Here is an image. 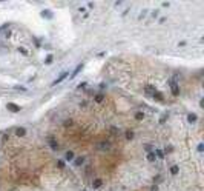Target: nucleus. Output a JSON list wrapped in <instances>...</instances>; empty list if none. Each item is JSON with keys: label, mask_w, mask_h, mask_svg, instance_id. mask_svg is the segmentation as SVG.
<instances>
[{"label": "nucleus", "mask_w": 204, "mask_h": 191, "mask_svg": "<svg viewBox=\"0 0 204 191\" xmlns=\"http://www.w3.org/2000/svg\"><path fill=\"white\" fill-rule=\"evenodd\" d=\"M68 75H69V73H66V71H65V73H61V74L59 75V77H57L55 80L51 83V86H55V85H59V83H61V82H63L66 77H68Z\"/></svg>", "instance_id": "f257e3e1"}, {"label": "nucleus", "mask_w": 204, "mask_h": 191, "mask_svg": "<svg viewBox=\"0 0 204 191\" xmlns=\"http://www.w3.org/2000/svg\"><path fill=\"white\" fill-rule=\"evenodd\" d=\"M170 88H172V94H174V96H178L180 94V86H178V83H176L175 80L170 82Z\"/></svg>", "instance_id": "f03ea898"}, {"label": "nucleus", "mask_w": 204, "mask_h": 191, "mask_svg": "<svg viewBox=\"0 0 204 191\" xmlns=\"http://www.w3.org/2000/svg\"><path fill=\"white\" fill-rule=\"evenodd\" d=\"M6 108L9 109L11 113H20V109H22L19 105H15V103H11V102H9V103L6 105Z\"/></svg>", "instance_id": "7ed1b4c3"}, {"label": "nucleus", "mask_w": 204, "mask_h": 191, "mask_svg": "<svg viewBox=\"0 0 204 191\" xmlns=\"http://www.w3.org/2000/svg\"><path fill=\"white\" fill-rule=\"evenodd\" d=\"M83 66H85V63H78V65H77V68L74 69V73L71 74V77H69V79H75V77H77V74L83 69Z\"/></svg>", "instance_id": "20e7f679"}, {"label": "nucleus", "mask_w": 204, "mask_h": 191, "mask_svg": "<svg viewBox=\"0 0 204 191\" xmlns=\"http://www.w3.org/2000/svg\"><path fill=\"white\" fill-rule=\"evenodd\" d=\"M48 142H49V145H51L52 151H57V150H59V143L55 142V139H54V137H49V139H48Z\"/></svg>", "instance_id": "39448f33"}, {"label": "nucleus", "mask_w": 204, "mask_h": 191, "mask_svg": "<svg viewBox=\"0 0 204 191\" xmlns=\"http://www.w3.org/2000/svg\"><path fill=\"white\" fill-rule=\"evenodd\" d=\"M197 120H198V116H197V114H193V113L187 114V122H189V123H195Z\"/></svg>", "instance_id": "423d86ee"}, {"label": "nucleus", "mask_w": 204, "mask_h": 191, "mask_svg": "<svg viewBox=\"0 0 204 191\" xmlns=\"http://www.w3.org/2000/svg\"><path fill=\"white\" fill-rule=\"evenodd\" d=\"M25 134H26V130H25L23 126H19V128L15 130V136H17V137H23Z\"/></svg>", "instance_id": "0eeeda50"}, {"label": "nucleus", "mask_w": 204, "mask_h": 191, "mask_svg": "<svg viewBox=\"0 0 204 191\" xmlns=\"http://www.w3.org/2000/svg\"><path fill=\"white\" fill-rule=\"evenodd\" d=\"M42 17H43V19H52V11L43 10V11H42Z\"/></svg>", "instance_id": "6e6552de"}, {"label": "nucleus", "mask_w": 204, "mask_h": 191, "mask_svg": "<svg viewBox=\"0 0 204 191\" xmlns=\"http://www.w3.org/2000/svg\"><path fill=\"white\" fill-rule=\"evenodd\" d=\"M101 185H103V180L101 179H94V182H92V186H94V188H100Z\"/></svg>", "instance_id": "1a4fd4ad"}, {"label": "nucleus", "mask_w": 204, "mask_h": 191, "mask_svg": "<svg viewBox=\"0 0 204 191\" xmlns=\"http://www.w3.org/2000/svg\"><path fill=\"white\" fill-rule=\"evenodd\" d=\"M103 100H104V94H101V92H100V94H97V96L94 97V102H97V103H101Z\"/></svg>", "instance_id": "9d476101"}, {"label": "nucleus", "mask_w": 204, "mask_h": 191, "mask_svg": "<svg viewBox=\"0 0 204 191\" xmlns=\"http://www.w3.org/2000/svg\"><path fill=\"white\" fill-rule=\"evenodd\" d=\"M152 96H154V99H155V100H158V102H163V94H161V92L155 91Z\"/></svg>", "instance_id": "9b49d317"}, {"label": "nucleus", "mask_w": 204, "mask_h": 191, "mask_svg": "<svg viewBox=\"0 0 204 191\" xmlns=\"http://www.w3.org/2000/svg\"><path fill=\"white\" fill-rule=\"evenodd\" d=\"M65 159H66V160H74V153H72V151H68V153H66L65 154Z\"/></svg>", "instance_id": "f8f14e48"}, {"label": "nucleus", "mask_w": 204, "mask_h": 191, "mask_svg": "<svg viewBox=\"0 0 204 191\" xmlns=\"http://www.w3.org/2000/svg\"><path fill=\"white\" fill-rule=\"evenodd\" d=\"M83 162H85V157H77V159H74V163H75L77 167L83 165Z\"/></svg>", "instance_id": "ddd939ff"}, {"label": "nucleus", "mask_w": 204, "mask_h": 191, "mask_svg": "<svg viewBox=\"0 0 204 191\" xmlns=\"http://www.w3.org/2000/svg\"><path fill=\"white\" fill-rule=\"evenodd\" d=\"M147 160H149V162H155V160H157V156H155V153H152V151H150V153L147 154Z\"/></svg>", "instance_id": "4468645a"}, {"label": "nucleus", "mask_w": 204, "mask_h": 191, "mask_svg": "<svg viewBox=\"0 0 204 191\" xmlns=\"http://www.w3.org/2000/svg\"><path fill=\"white\" fill-rule=\"evenodd\" d=\"M155 156L160 157V159H163V157H164V151H163V150H155Z\"/></svg>", "instance_id": "2eb2a0df"}, {"label": "nucleus", "mask_w": 204, "mask_h": 191, "mask_svg": "<svg viewBox=\"0 0 204 191\" xmlns=\"http://www.w3.org/2000/svg\"><path fill=\"white\" fill-rule=\"evenodd\" d=\"M109 143H108V142H103V143H100L98 145V150H109Z\"/></svg>", "instance_id": "dca6fc26"}, {"label": "nucleus", "mask_w": 204, "mask_h": 191, "mask_svg": "<svg viewBox=\"0 0 204 191\" xmlns=\"http://www.w3.org/2000/svg\"><path fill=\"white\" fill-rule=\"evenodd\" d=\"M126 139H127V140H132V139H134V131L127 130V131H126Z\"/></svg>", "instance_id": "f3484780"}, {"label": "nucleus", "mask_w": 204, "mask_h": 191, "mask_svg": "<svg viewBox=\"0 0 204 191\" xmlns=\"http://www.w3.org/2000/svg\"><path fill=\"white\" fill-rule=\"evenodd\" d=\"M143 119H144V114L141 113V111H138V113L135 114V120H143Z\"/></svg>", "instance_id": "a211bd4d"}, {"label": "nucleus", "mask_w": 204, "mask_h": 191, "mask_svg": "<svg viewBox=\"0 0 204 191\" xmlns=\"http://www.w3.org/2000/svg\"><path fill=\"white\" fill-rule=\"evenodd\" d=\"M178 171H180V168L176 167V165H174V167L170 168V173H172V174H174V176H175V174H178Z\"/></svg>", "instance_id": "6ab92c4d"}, {"label": "nucleus", "mask_w": 204, "mask_h": 191, "mask_svg": "<svg viewBox=\"0 0 204 191\" xmlns=\"http://www.w3.org/2000/svg\"><path fill=\"white\" fill-rule=\"evenodd\" d=\"M19 52H22L23 56H28V50H26V48H23V46L19 48Z\"/></svg>", "instance_id": "aec40b11"}, {"label": "nucleus", "mask_w": 204, "mask_h": 191, "mask_svg": "<svg viewBox=\"0 0 204 191\" xmlns=\"http://www.w3.org/2000/svg\"><path fill=\"white\" fill-rule=\"evenodd\" d=\"M203 150H204V143H198L197 151H198V153H203Z\"/></svg>", "instance_id": "412c9836"}, {"label": "nucleus", "mask_w": 204, "mask_h": 191, "mask_svg": "<svg viewBox=\"0 0 204 191\" xmlns=\"http://www.w3.org/2000/svg\"><path fill=\"white\" fill-rule=\"evenodd\" d=\"M146 92H147V94H154V92H155V90H154L152 86H147V88H146Z\"/></svg>", "instance_id": "4be33fe9"}, {"label": "nucleus", "mask_w": 204, "mask_h": 191, "mask_svg": "<svg viewBox=\"0 0 204 191\" xmlns=\"http://www.w3.org/2000/svg\"><path fill=\"white\" fill-rule=\"evenodd\" d=\"M65 165H66L65 160H59V162H57V167H59V168H65Z\"/></svg>", "instance_id": "5701e85b"}, {"label": "nucleus", "mask_w": 204, "mask_h": 191, "mask_svg": "<svg viewBox=\"0 0 204 191\" xmlns=\"http://www.w3.org/2000/svg\"><path fill=\"white\" fill-rule=\"evenodd\" d=\"M45 62H46V65H49V63H52V56L49 54V56H48V57H46V60H45Z\"/></svg>", "instance_id": "b1692460"}, {"label": "nucleus", "mask_w": 204, "mask_h": 191, "mask_svg": "<svg viewBox=\"0 0 204 191\" xmlns=\"http://www.w3.org/2000/svg\"><path fill=\"white\" fill-rule=\"evenodd\" d=\"M172 150H174V146H172V145H169V146H166V153H172Z\"/></svg>", "instance_id": "393cba45"}, {"label": "nucleus", "mask_w": 204, "mask_h": 191, "mask_svg": "<svg viewBox=\"0 0 204 191\" xmlns=\"http://www.w3.org/2000/svg\"><path fill=\"white\" fill-rule=\"evenodd\" d=\"M81 88H86V82H81V83H78V90H81Z\"/></svg>", "instance_id": "a878e982"}, {"label": "nucleus", "mask_w": 204, "mask_h": 191, "mask_svg": "<svg viewBox=\"0 0 204 191\" xmlns=\"http://www.w3.org/2000/svg\"><path fill=\"white\" fill-rule=\"evenodd\" d=\"M15 90L17 91H26V88L25 86H15Z\"/></svg>", "instance_id": "bb28decb"}, {"label": "nucleus", "mask_w": 204, "mask_h": 191, "mask_svg": "<svg viewBox=\"0 0 204 191\" xmlns=\"http://www.w3.org/2000/svg\"><path fill=\"white\" fill-rule=\"evenodd\" d=\"M69 125H72V120H71V119L69 120H65V126H69Z\"/></svg>", "instance_id": "cd10ccee"}, {"label": "nucleus", "mask_w": 204, "mask_h": 191, "mask_svg": "<svg viewBox=\"0 0 204 191\" xmlns=\"http://www.w3.org/2000/svg\"><path fill=\"white\" fill-rule=\"evenodd\" d=\"M166 119H167V114H164V116L161 117V120H160V123H164V122H166Z\"/></svg>", "instance_id": "c85d7f7f"}, {"label": "nucleus", "mask_w": 204, "mask_h": 191, "mask_svg": "<svg viewBox=\"0 0 204 191\" xmlns=\"http://www.w3.org/2000/svg\"><path fill=\"white\" fill-rule=\"evenodd\" d=\"M150 191H158V186H157V185H154V186H152V190H150Z\"/></svg>", "instance_id": "c756f323"}]
</instances>
